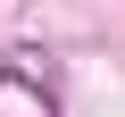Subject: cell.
I'll return each instance as SVG.
<instances>
[{
	"instance_id": "6da1fadb",
	"label": "cell",
	"mask_w": 125,
	"mask_h": 117,
	"mask_svg": "<svg viewBox=\"0 0 125 117\" xmlns=\"http://www.w3.org/2000/svg\"><path fill=\"white\" fill-rule=\"evenodd\" d=\"M0 75H9L17 92H33L50 117L67 109V67H58V50H42V42H9L0 50Z\"/></svg>"
}]
</instances>
